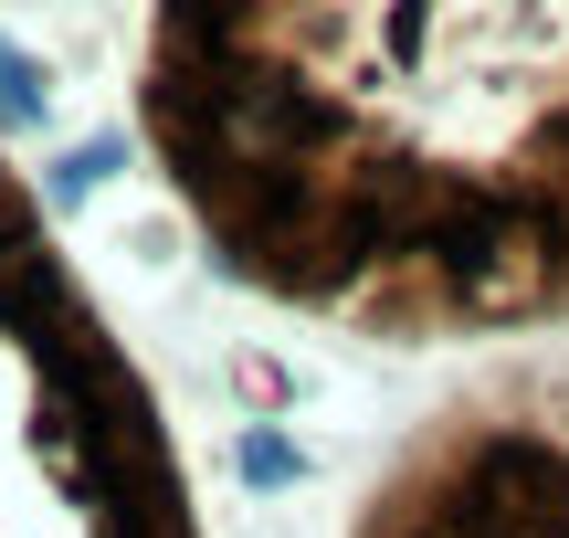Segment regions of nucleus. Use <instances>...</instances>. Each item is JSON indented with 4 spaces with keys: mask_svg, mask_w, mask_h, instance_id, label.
Listing matches in <instances>:
<instances>
[{
    "mask_svg": "<svg viewBox=\"0 0 569 538\" xmlns=\"http://www.w3.org/2000/svg\"><path fill=\"white\" fill-rule=\"evenodd\" d=\"M243 476L253 486H296V444L284 434H243Z\"/></svg>",
    "mask_w": 569,
    "mask_h": 538,
    "instance_id": "f257e3e1",
    "label": "nucleus"
}]
</instances>
